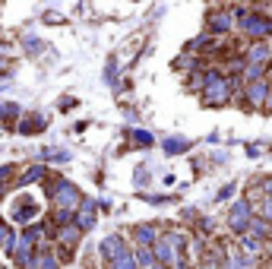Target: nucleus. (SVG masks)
<instances>
[{
  "label": "nucleus",
  "mask_w": 272,
  "mask_h": 269,
  "mask_svg": "<svg viewBox=\"0 0 272 269\" xmlns=\"http://www.w3.org/2000/svg\"><path fill=\"white\" fill-rule=\"evenodd\" d=\"M45 263H38V269H57V260H54V257H41Z\"/></svg>",
  "instance_id": "aec40b11"
},
{
  "label": "nucleus",
  "mask_w": 272,
  "mask_h": 269,
  "mask_svg": "<svg viewBox=\"0 0 272 269\" xmlns=\"http://www.w3.org/2000/svg\"><path fill=\"white\" fill-rule=\"evenodd\" d=\"M45 123H48V120H45L41 114H32L29 120H19V130H23V133H35V130H41Z\"/></svg>",
  "instance_id": "9b49d317"
},
{
  "label": "nucleus",
  "mask_w": 272,
  "mask_h": 269,
  "mask_svg": "<svg viewBox=\"0 0 272 269\" xmlns=\"http://www.w3.org/2000/svg\"><path fill=\"white\" fill-rule=\"evenodd\" d=\"M241 26H244L247 35H253V38H266L272 32V19L269 16H260V13H241Z\"/></svg>",
  "instance_id": "f03ea898"
},
{
  "label": "nucleus",
  "mask_w": 272,
  "mask_h": 269,
  "mask_svg": "<svg viewBox=\"0 0 272 269\" xmlns=\"http://www.w3.org/2000/svg\"><path fill=\"white\" fill-rule=\"evenodd\" d=\"M228 269H253V260H250V257H234V260L228 263Z\"/></svg>",
  "instance_id": "dca6fc26"
},
{
  "label": "nucleus",
  "mask_w": 272,
  "mask_h": 269,
  "mask_svg": "<svg viewBox=\"0 0 272 269\" xmlns=\"http://www.w3.org/2000/svg\"><path fill=\"white\" fill-rule=\"evenodd\" d=\"M38 177H45V168H29V171L23 174V184H29V181H38Z\"/></svg>",
  "instance_id": "a211bd4d"
},
{
  "label": "nucleus",
  "mask_w": 272,
  "mask_h": 269,
  "mask_svg": "<svg viewBox=\"0 0 272 269\" xmlns=\"http://www.w3.org/2000/svg\"><path fill=\"white\" fill-rule=\"evenodd\" d=\"M250 206L247 203H234L231 206V215H228V225L234 228V231H247L250 228Z\"/></svg>",
  "instance_id": "7ed1b4c3"
},
{
  "label": "nucleus",
  "mask_w": 272,
  "mask_h": 269,
  "mask_svg": "<svg viewBox=\"0 0 272 269\" xmlns=\"http://www.w3.org/2000/svg\"><path fill=\"white\" fill-rule=\"evenodd\" d=\"M130 136L136 146H152V133H146V130H130Z\"/></svg>",
  "instance_id": "4468645a"
},
{
  "label": "nucleus",
  "mask_w": 272,
  "mask_h": 269,
  "mask_svg": "<svg viewBox=\"0 0 272 269\" xmlns=\"http://www.w3.org/2000/svg\"><path fill=\"white\" fill-rule=\"evenodd\" d=\"M60 241H64L67 250L76 247V244H79V228H76V225H73V228H64V231H60Z\"/></svg>",
  "instance_id": "f8f14e48"
},
{
  "label": "nucleus",
  "mask_w": 272,
  "mask_h": 269,
  "mask_svg": "<svg viewBox=\"0 0 272 269\" xmlns=\"http://www.w3.org/2000/svg\"><path fill=\"white\" fill-rule=\"evenodd\" d=\"M263 215H266V219H269V222H272V196H269V200H266V203H263Z\"/></svg>",
  "instance_id": "412c9836"
},
{
  "label": "nucleus",
  "mask_w": 272,
  "mask_h": 269,
  "mask_svg": "<svg viewBox=\"0 0 272 269\" xmlns=\"http://www.w3.org/2000/svg\"><path fill=\"white\" fill-rule=\"evenodd\" d=\"M209 29H212V32H228V29H231V16H228V13L209 16Z\"/></svg>",
  "instance_id": "9d476101"
},
{
  "label": "nucleus",
  "mask_w": 272,
  "mask_h": 269,
  "mask_svg": "<svg viewBox=\"0 0 272 269\" xmlns=\"http://www.w3.org/2000/svg\"><path fill=\"white\" fill-rule=\"evenodd\" d=\"M165 149H168V152H184V149H190V142H187V139H168Z\"/></svg>",
  "instance_id": "2eb2a0df"
},
{
  "label": "nucleus",
  "mask_w": 272,
  "mask_h": 269,
  "mask_svg": "<svg viewBox=\"0 0 272 269\" xmlns=\"http://www.w3.org/2000/svg\"><path fill=\"white\" fill-rule=\"evenodd\" d=\"M136 241L142 244V247H152L158 238H155V228L152 225H136Z\"/></svg>",
  "instance_id": "1a4fd4ad"
},
{
  "label": "nucleus",
  "mask_w": 272,
  "mask_h": 269,
  "mask_svg": "<svg viewBox=\"0 0 272 269\" xmlns=\"http://www.w3.org/2000/svg\"><path fill=\"white\" fill-rule=\"evenodd\" d=\"M203 101L206 105H225L228 101V79H222L219 73H209L206 89H203Z\"/></svg>",
  "instance_id": "f257e3e1"
},
{
  "label": "nucleus",
  "mask_w": 272,
  "mask_h": 269,
  "mask_svg": "<svg viewBox=\"0 0 272 269\" xmlns=\"http://www.w3.org/2000/svg\"><path fill=\"white\" fill-rule=\"evenodd\" d=\"M13 171H16L13 165H7V168H0V181H7V177H13Z\"/></svg>",
  "instance_id": "4be33fe9"
},
{
  "label": "nucleus",
  "mask_w": 272,
  "mask_h": 269,
  "mask_svg": "<svg viewBox=\"0 0 272 269\" xmlns=\"http://www.w3.org/2000/svg\"><path fill=\"white\" fill-rule=\"evenodd\" d=\"M98 250H101V257H104V260H114L117 254H123V250H127V244H123V238H120V235H108V238L101 241V247H98Z\"/></svg>",
  "instance_id": "39448f33"
},
{
  "label": "nucleus",
  "mask_w": 272,
  "mask_h": 269,
  "mask_svg": "<svg viewBox=\"0 0 272 269\" xmlns=\"http://www.w3.org/2000/svg\"><path fill=\"white\" fill-rule=\"evenodd\" d=\"M266 95H269V86H266L263 79H257V82L247 89V98H250L253 108H263V105H266Z\"/></svg>",
  "instance_id": "0eeeda50"
},
{
  "label": "nucleus",
  "mask_w": 272,
  "mask_h": 269,
  "mask_svg": "<svg viewBox=\"0 0 272 269\" xmlns=\"http://www.w3.org/2000/svg\"><path fill=\"white\" fill-rule=\"evenodd\" d=\"M111 269H139V263L133 260L130 250H123V254H117V257L111 260Z\"/></svg>",
  "instance_id": "6e6552de"
},
{
  "label": "nucleus",
  "mask_w": 272,
  "mask_h": 269,
  "mask_svg": "<svg viewBox=\"0 0 272 269\" xmlns=\"http://www.w3.org/2000/svg\"><path fill=\"white\" fill-rule=\"evenodd\" d=\"M92 222H95V203L92 200H82V209L76 212V228L79 231H89V228H92Z\"/></svg>",
  "instance_id": "423d86ee"
},
{
  "label": "nucleus",
  "mask_w": 272,
  "mask_h": 269,
  "mask_svg": "<svg viewBox=\"0 0 272 269\" xmlns=\"http://www.w3.org/2000/svg\"><path fill=\"white\" fill-rule=\"evenodd\" d=\"M266 57H269V48L266 45H253L250 48V64H266Z\"/></svg>",
  "instance_id": "ddd939ff"
},
{
  "label": "nucleus",
  "mask_w": 272,
  "mask_h": 269,
  "mask_svg": "<svg viewBox=\"0 0 272 269\" xmlns=\"http://www.w3.org/2000/svg\"><path fill=\"white\" fill-rule=\"evenodd\" d=\"M266 108L272 111V86H269V95H266Z\"/></svg>",
  "instance_id": "5701e85b"
},
{
  "label": "nucleus",
  "mask_w": 272,
  "mask_h": 269,
  "mask_svg": "<svg viewBox=\"0 0 272 269\" xmlns=\"http://www.w3.org/2000/svg\"><path fill=\"white\" fill-rule=\"evenodd\" d=\"M266 193H269V196H272V181H266Z\"/></svg>",
  "instance_id": "b1692460"
},
{
  "label": "nucleus",
  "mask_w": 272,
  "mask_h": 269,
  "mask_svg": "<svg viewBox=\"0 0 272 269\" xmlns=\"http://www.w3.org/2000/svg\"><path fill=\"white\" fill-rule=\"evenodd\" d=\"M0 247L13 250V235H10V228H7V225H0Z\"/></svg>",
  "instance_id": "f3484780"
},
{
  "label": "nucleus",
  "mask_w": 272,
  "mask_h": 269,
  "mask_svg": "<svg viewBox=\"0 0 272 269\" xmlns=\"http://www.w3.org/2000/svg\"><path fill=\"white\" fill-rule=\"evenodd\" d=\"M48 155H51V161H67V158H70V152H64V149H51V152L45 149V158H48Z\"/></svg>",
  "instance_id": "6ab92c4d"
},
{
  "label": "nucleus",
  "mask_w": 272,
  "mask_h": 269,
  "mask_svg": "<svg viewBox=\"0 0 272 269\" xmlns=\"http://www.w3.org/2000/svg\"><path fill=\"white\" fill-rule=\"evenodd\" d=\"M149 269H165V266H158V263H152V266H149Z\"/></svg>",
  "instance_id": "393cba45"
},
{
  "label": "nucleus",
  "mask_w": 272,
  "mask_h": 269,
  "mask_svg": "<svg viewBox=\"0 0 272 269\" xmlns=\"http://www.w3.org/2000/svg\"><path fill=\"white\" fill-rule=\"evenodd\" d=\"M269 231H272V228H269ZM269 238H272V235H269Z\"/></svg>",
  "instance_id": "a878e982"
},
{
  "label": "nucleus",
  "mask_w": 272,
  "mask_h": 269,
  "mask_svg": "<svg viewBox=\"0 0 272 269\" xmlns=\"http://www.w3.org/2000/svg\"><path fill=\"white\" fill-rule=\"evenodd\" d=\"M35 212H38V206H35V200H29V196H26V200H16L13 203V219L16 222H29V219H35Z\"/></svg>",
  "instance_id": "20e7f679"
}]
</instances>
